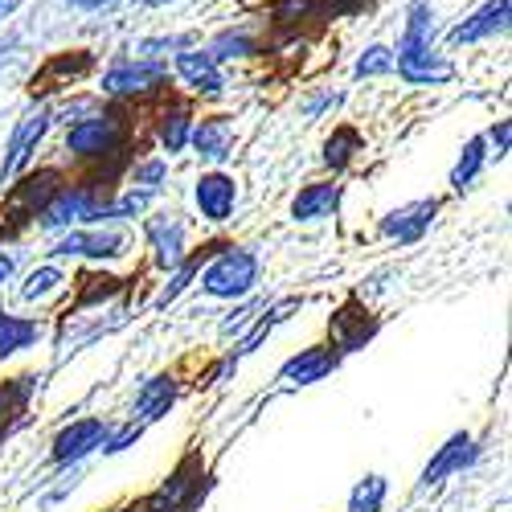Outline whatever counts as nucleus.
Wrapping results in <instances>:
<instances>
[{
	"label": "nucleus",
	"mask_w": 512,
	"mask_h": 512,
	"mask_svg": "<svg viewBox=\"0 0 512 512\" xmlns=\"http://www.w3.org/2000/svg\"><path fill=\"white\" fill-rule=\"evenodd\" d=\"M250 312H254V308H238V312H234V316H230V320L222 324V332L230 336V332H238V328H246V320H250Z\"/></svg>",
	"instance_id": "nucleus-27"
},
{
	"label": "nucleus",
	"mask_w": 512,
	"mask_h": 512,
	"mask_svg": "<svg viewBox=\"0 0 512 512\" xmlns=\"http://www.w3.org/2000/svg\"><path fill=\"white\" fill-rule=\"evenodd\" d=\"M41 132H46V115H33V119H25L21 123V132H17V140H13V156L5 160V168H0V177H13L17 173V168L25 164V156H29V148L41 140Z\"/></svg>",
	"instance_id": "nucleus-17"
},
{
	"label": "nucleus",
	"mask_w": 512,
	"mask_h": 512,
	"mask_svg": "<svg viewBox=\"0 0 512 512\" xmlns=\"http://www.w3.org/2000/svg\"><path fill=\"white\" fill-rule=\"evenodd\" d=\"M152 82H160V70H156V66L115 70V74H107V91H111V95H127V91H144V87H152Z\"/></svg>",
	"instance_id": "nucleus-20"
},
{
	"label": "nucleus",
	"mask_w": 512,
	"mask_h": 512,
	"mask_svg": "<svg viewBox=\"0 0 512 512\" xmlns=\"http://www.w3.org/2000/svg\"><path fill=\"white\" fill-rule=\"evenodd\" d=\"M148 238L156 246V263L160 267L173 271V267L185 263V226H181V218H156L148 226Z\"/></svg>",
	"instance_id": "nucleus-9"
},
{
	"label": "nucleus",
	"mask_w": 512,
	"mask_h": 512,
	"mask_svg": "<svg viewBox=\"0 0 512 512\" xmlns=\"http://www.w3.org/2000/svg\"><path fill=\"white\" fill-rule=\"evenodd\" d=\"M332 369H336V353L316 345V349H304L300 357H291L279 377L287 381V386H312V381H324Z\"/></svg>",
	"instance_id": "nucleus-7"
},
{
	"label": "nucleus",
	"mask_w": 512,
	"mask_h": 512,
	"mask_svg": "<svg viewBox=\"0 0 512 512\" xmlns=\"http://www.w3.org/2000/svg\"><path fill=\"white\" fill-rule=\"evenodd\" d=\"M394 66V58H390V50H381V46H373L361 62H357V74L365 78V74H381V70H390Z\"/></svg>",
	"instance_id": "nucleus-26"
},
{
	"label": "nucleus",
	"mask_w": 512,
	"mask_h": 512,
	"mask_svg": "<svg viewBox=\"0 0 512 512\" xmlns=\"http://www.w3.org/2000/svg\"><path fill=\"white\" fill-rule=\"evenodd\" d=\"M21 386H0V439L9 431V410H25V398L33 390V377H17Z\"/></svg>",
	"instance_id": "nucleus-23"
},
{
	"label": "nucleus",
	"mask_w": 512,
	"mask_h": 512,
	"mask_svg": "<svg viewBox=\"0 0 512 512\" xmlns=\"http://www.w3.org/2000/svg\"><path fill=\"white\" fill-rule=\"evenodd\" d=\"M74 5H82V9H103V5H115V0H74Z\"/></svg>",
	"instance_id": "nucleus-31"
},
{
	"label": "nucleus",
	"mask_w": 512,
	"mask_h": 512,
	"mask_svg": "<svg viewBox=\"0 0 512 512\" xmlns=\"http://www.w3.org/2000/svg\"><path fill=\"white\" fill-rule=\"evenodd\" d=\"M504 17H508V0H492V5H488L484 13H476L467 25H459V29L451 33V41H476V37H484V33L500 29V25H504Z\"/></svg>",
	"instance_id": "nucleus-18"
},
{
	"label": "nucleus",
	"mask_w": 512,
	"mask_h": 512,
	"mask_svg": "<svg viewBox=\"0 0 512 512\" xmlns=\"http://www.w3.org/2000/svg\"><path fill=\"white\" fill-rule=\"evenodd\" d=\"M58 287H62V271H58V267H41V271H33V275L25 279L21 300H46V295H54Z\"/></svg>",
	"instance_id": "nucleus-22"
},
{
	"label": "nucleus",
	"mask_w": 512,
	"mask_h": 512,
	"mask_svg": "<svg viewBox=\"0 0 512 512\" xmlns=\"http://www.w3.org/2000/svg\"><path fill=\"white\" fill-rule=\"evenodd\" d=\"M21 5V0H0V17H5V13H13Z\"/></svg>",
	"instance_id": "nucleus-32"
},
{
	"label": "nucleus",
	"mask_w": 512,
	"mask_h": 512,
	"mask_svg": "<svg viewBox=\"0 0 512 512\" xmlns=\"http://www.w3.org/2000/svg\"><path fill=\"white\" fill-rule=\"evenodd\" d=\"M353 148H357V132H336L332 140H328V148H324V160L332 164V168H345L349 164V156H353Z\"/></svg>",
	"instance_id": "nucleus-24"
},
{
	"label": "nucleus",
	"mask_w": 512,
	"mask_h": 512,
	"mask_svg": "<svg viewBox=\"0 0 512 512\" xmlns=\"http://www.w3.org/2000/svg\"><path fill=\"white\" fill-rule=\"evenodd\" d=\"M230 144H234V132H230V123L226 119H205L197 132H193V148L209 160H222L230 156Z\"/></svg>",
	"instance_id": "nucleus-15"
},
{
	"label": "nucleus",
	"mask_w": 512,
	"mask_h": 512,
	"mask_svg": "<svg viewBox=\"0 0 512 512\" xmlns=\"http://www.w3.org/2000/svg\"><path fill=\"white\" fill-rule=\"evenodd\" d=\"M480 164H484V140H472L463 148V156H459V164H455V173H451V185L455 189H467L476 181V173H480Z\"/></svg>",
	"instance_id": "nucleus-21"
},
{
	"label": "nucleus",
	"mask_w": 512,
	"mask_h": 512,
	"mask_svg": "<svg viewBox=\"0 0 512 512\" xmlns=\"http://www.w3.org/2000/svg\"><path fill=\"white\" fill-rule=\"evenodd\" d=\"M37 336H41L37 320H21V316L0 312V357H13L21 349H29Z\"/></svg>",
	"instance_id": "nucleus-14"
},
{
	"label": "nucleus",
	"mask_w": 512,
	"mask_h": 512,
	"mask_svg": "<svg viewBox=\"0 0 512 512\" xmlns=\"http://www.w3.org/2000/svg\"><path fill=\"white\" fill-rule=\"evenodd\" d=\"M476 455H480V447L472 443V435H451L439 451H435V459L422 467V488H435V484H443L447 476H455V472H463L467 463H476Z\"/></svg>",
	"instance_id": "nucleus-3"
},
{
	"label": "nucleus",
	"mask_w": 512,
	"mask_h": 512,
	"mask_svg": "<svg viewBox=\"0 0 512 512\" xmlns=\"http://www.w3.org/2000/svg\"><path fill=\"white\" fill-rule=\"evenodd\" d=\"M234 201H238V189L226 173H209L197 181V209L205 213V222H226L234 213Z\"/></svg>",
	"instance_id": "nucleus-6"
},
{
	"label": "nucleus",
	"mask_w": 512,
	"mask_h": 512,
	"mask_svg": "<svg viewBox=\"0 0 512 512\" xmlns=\"http://www.w3.org/2000/svg\"><path fill=\"white\" fill-rule=\"evenodd\" d=\"M185 136H189V115H185V111L168 115V119H164V127H160V140L168 144V152L185 148Z\"/></svg>",
	"instance_id": "nucleus-25"
},
{
	"label": "nucleus",
	"mask_w": 512,
	"mask_h": 512,
	"mask_svg": "<svg viewBox=\"0 0 512 512\" xmlns=\"http://www.w3.org/2000/svg\"><path fill=\"white\" fill-rule=\"evenodd\" d=\"M103 443H107V426L99 418H82L54 439V463H78Z\"/></svg>",
	"instance_id": "nucleus-4"
},
{
	"label": "nucleus",
	"mask_w": 512,
	"mask_h": 512,
	"mask_svg": "<svg viewBox=\"0 0 512 512\" xmlns=\"http://www.w3.org/2000/svg\"><path fill=\"white\" fill-rule=\"evenodd\" d=\"M13 275V254H5V250H0V283H5Z\"/></svg>",
	"instance_id": "nucleus-29"
},
{
	"label": "nucleus",
	"mask_w": 512,
	"mask_h": 512,
	"mask_svg": "<svg viewBox=\"0 0 512 512\" xmlns=\"http://www.w3.org/2000/svg\"><path fill=\"white\" fill-rule=\"evenodd\" d=\"M336 201H340L336 185H308L300 197L291 201V213H295V222H316V218H328V213L336 209Z\"/></svg>",
	"instance_id": "nucleus-12"
},
{
	"label": "nucleus",
	"mask_w": 512,
	"mask_h": 512,
	"mask_svg": "<svg viewBox=\"0 0 512 512\" xmlns=\"http://www.w3.org/2000/svg\"><path fill=\"white\" fill-rule=\"evenodd\" d=\"M115 144H119L115 119H87V123H78L70 132V148L78 156H107Z\"/></svg>",
	"instance_id": "nucleus-10"
},
{
	"label": "nucleus",
	"mask_w": 512,
	"mask_h": 512,
	"mask_svg": "<svg viewBox=\"0 0 512 512\" xmlns=\"http://www.w3.org/2000/svg\"><path fill=\"white\" fill-rule=\"evenodd\" d=\"M386 496H390V480L386 476H365L349 496V512H381Z\"/></svg>",
	"instance_id": "nucleus-19"
},
{
	"label": "nucleus",
	"mask_w": 512,
	"mask_h": 512,
	"mask_svg": "<svg viewBox=\"0 0 512 512\" xmlns=\"http://www.w3.org/2000/svg\"><path fill=\"white\" fill-rule=\"evenodd\" d=\"M140 181H144L148 189H152L156 181H164V164H144V168H140Z\"/></svg>",
	"instance_id": "nucleus-28"
},
{
	"label": "nucleus",
	"mask_w": 512,
	"mask_h": 512,
	"mask_svg": "<svg viewBox=\"0 0 512 512\" xmlns=\"http://www.w3.org/2000/svg\"><path fill=\"white\" fill-rule=\"evenodd\" d=\"M492 140H496V148H500V152L508 148V123H500V127H496V132H492Z\"/></svg>",
	"instance_id": "nucleus-30"
},
{
	"label": "nucleus",
	"mask_w": 512,
	"mask_h": 512,
	"mask_svg": "<svg viewBox=\"0 0 512 512\" xmlns=\"http://www.w3.org/2000/svg\"><path fill=\"white\" fill-rule=\"evenodd\" d=\"M177 70L193 82L197 91H205V95H213L222 87V78H218V66H213V58L209 54H181V62H177Z\"/></svg>",
	"instance_id": "nucleus-16"
},
{
	"label": "nucleus",
	"mask_w": 512,
	"mask_h": 512,
	"mask_svg": "<svg viewBox=\"0 0 512 512\" xmlns=\"http://www.w3.org/2000/svg\"><path fill=\"white\" fill-rule=\"evenodd\" d=\"M373 332H377V320H373L369 312H361L357 304L340 308V312L332 316V345H336L340 353L365 349V340H373Z\"/></svg>",
	"instance_id": "nucleus-5"
},
{
	"label": "nucleus",
	"mask_w": 512,
	"mask_h": 512,
	"mask_svg": "<svg viewBox=\"0 0 512 512\" xmlns=\"http://www.w3.org/2000/svg\"><path fill=\"white\" fill-rule=\"evenodd\" d=\"M426 9H414V21H410V33L402 41V54H398V70L406 82H443L451 78V66L447 62H435L431 58V46H426Z\"/></svg>",
	"instance_id": "nucleus-2"
},
{
	"label": "nucleus",
	"mask_w": 512,
	"mask_h": 512,
	"mask_svg": "<svg viewBox=\"0 0 512 512\" xmlns=\"http://www.w3.org/2000/svg\"><path fill=\"white\" fill-rule=\"evenodd\" d=\"M123 238L119 234H103V230H91V234H66L54 254H87V259H119L123 254Z\"/></svg>",
	"instance_id": "nucleus-11"
},
{
	"label": "nucleus",
	"mask_w": 512,
	"mask_h": 512,
	"mask_svg": "<svg viewBox=\"0 0 512 512\" xmlns=\"http://www.w3.org/2000/svg\"><path fill=\"white\" fill-rule=\"evenodd\" d=\"M435 209H439L435 201H414V205L390 213V218L381 222V234H386V238H398V242H418V238L426 234V226H431Z\"/></svg>",
	"instance_id": "nucleus-8"
},
{
	"label": "nucleus",
	"mask_w": 512,
	"mask_h": 512,
	"mask_svg": "<svg viewBox=\"0 0 512 512\" xmlns=\"http://www.w3.org/2000/svg\"><path fill=\"white\" fill-rule=\"evenodd\" d=\"M148 5H164V0H148Z\"/></svg>",
	"instance_id": "nucleus-33"
},
{
	"label": "nucleus",
	"mask_w": 512,
	"mask_h": 512,
	"mask_svg": "<svg viewBox=\"0 0 512 512\" xmlns=\"http://www.w3.org/2000/svg\"><path fill=\"white\" fill-rule=\"evenodd\" d=\"M254 283H259V259L242 246L222 250L201 275V287L209 295H218V300H242L246 291H254Z\"/></svg>",
	"instance_id": "nucleus-1"
},
{
	"label": "nucleus",
	"mask_w": 512,
	"mask_h": 512,
	"mask_svg": "<svg viewBox=\"0 0 512 512\" xmlns=\"http://www.w3.org/2000/svg\"><path fill=\"white\" fill-rule=\"evenodd\" d=\"M173 398H177V381L173 377H152V381H144V390L136 394V414L140 418H160V414H168Z\"/></svg>",
	"instance_id": "nucleus-13"
}]
</instances>
